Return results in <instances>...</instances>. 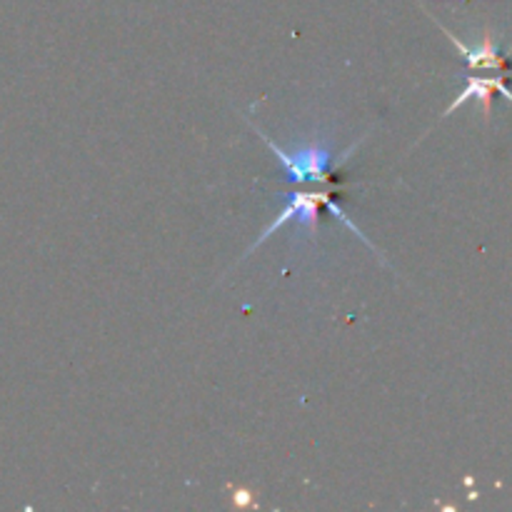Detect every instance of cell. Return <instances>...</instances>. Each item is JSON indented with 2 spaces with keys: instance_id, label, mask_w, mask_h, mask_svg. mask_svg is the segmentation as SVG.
Listing matches in <instances>:
<instances>
[{
  "instance_id": "7a4b0ae2",
  "label": "cell",
  "mask_w": 512,
  "mask_h": 512,
  "mask_svg": "<svg viewBox=\"0 0 512 512\" xmlns=\"http://www.w3.org/2000/svg\"><path fill=\"white\" fill-rule=\"evenodd\" d=\"M320 208L330 210V215H335V218L340 220V223H345V225H348L355 235L360 237L365 246L375 247L371 240L365 237V233H362V230L358 228L350 218H348V213H342L340 205H338L335 198H332V193H310V190H300V193H290V195H287L283 210H280L276 218H273V223H270V225L260 233V237H257L256 243H253V247H250V253H253L256 247L263 246L267 237L276 233V230L285 228L287 223H295V228L303 230V233H308L310 237H315L318 220H320ZM250 253H246V256H250Z\"/></svg>"
},
{
  "instance_id": "6da1fadb",
  "label": "cell",
  "mask_w": 512,
  "mask_h": 512,
  "mask_svg": "<svg viewBox=\"0 0 512 512\" xmlns=\"http://www.w3.org/2000/svg\"><path fill=\"white\" fill-rule=\"evenodd\" d=\"M256 133L266 141V145L273 151L280 165H283V172H285V183H295V185H300V183H320V185H328L332 188L335 185V178H332V168H340L342 162L350 158L355 148H358V142L350 145L348 151L342 152V158L338 161H332V145L328 141H310L300 145V148H295V151H283L280 145H277L273 138L267 133H263L256 123Z\"/></svg>"
},
{
  "instance_id": "3957f363",
  "label": "cell",
  "mask_w": 512,
  "mask_h": 512,
  "mask_svg": "<svg viewBox=\"0 0 512 512\" xmlns=\"http://www.w3.org/2000/svg\"><path fill=\"white\" fill-rule=\"evenodd\" d=\"M495 90H497V93H500V95H505V98H507V100H510V103H512V93H510V90H507V86H505V83H503V78H500V73H497V76H495V78L470 76V78H467L465 90L457 95L455 100L450 103V108H447V110L443 115L455 113V108H460V105L465 103V100L475 98L477 103L483 105V115H485V120H487V118H490V108H493Z\"/></svg>"
},
{
  "instance_id": "277c9868",
  "label": "cell",
  "mask_w": 512,
  "mask_h": 512,
  "mask_svg": "<svg viewBox=\"0 0 512 512\" xmlns=\"http://www.w3.org/2000/svg\"><path fill=\"white\" fill-rule=\"evenodd\" d=\"M250 500H253V493H250V490H235V493H233V503H235L237 507H246Z\"/></svg>"
}]
</instances>
